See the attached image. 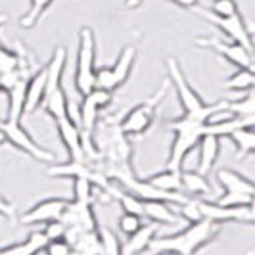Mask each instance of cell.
I'll use <instances>...</instances> for the list:
<instances>
[{
    "label": "cell",
    "instance_id": "cell-12",
    "mask_svg": "<svg viewBox=\"0 0 255 255\" xmlns=\"http://www.w3.org/2000/svg\"><path fill=\"white\" fill-rule=\"evenodd\" d=\"M60 221L65 225V229H73L79 232L98 230V221H96L94 209H92V202H79V200L69 202L67 200Z\"/></svg>",
    "mask_w": 255,
    "mask_h": 255
},
{
    "label": "cell",
    "instance_id": "cell-40",
    "mask_svg": "<svg viewBox=\"0 0 255 255\" xmlns=\"http://www.w3.org/2000/svg\"><path fill=\"white\" fill-rule=\"evenodd\" d=\"M142 2L144 0H125V8L127 10H136V8H140Z\"/></svg>",
    "mask_w": 255,
    "mask_h": 255
},
{
    "label": "cell",
    "instance_id": "cell-10",
    "mask_svg": "<svg viewBox=\"0 0 255 255\" xmlns=\"http://www.w3.org/2000/svg\"><path fill=\"white\" fill-rule=\"evenodd\" d=\"M196 44L215 50L227 62H230L236 67H250V69H254V52L248 50L240 42L221 40V38H196Z\"/></svg>",
    "mask_w": 255,
    "mask_h": 255
},
{
    "label": "cell",
    "instance_id": "cell-32",
    "mask_svg": "<svg viewBox=\"0 0 255 255\" xmlns=\"http://www.w3.org/2000/svg\"><path fill=\"white\" fill-rule=\"evenodd\" d=\"M217 204L221 205H246L254 204V194H246V192H225L217 200Z\"/></svg>",
    "mask_w": 255,
    "mask_h": 255
},
{
    "label": "cell",
    "instance_id": "cell-6",
    "mask_svg": "<svg viewBox=\"0 0 255 255\" xmlns=\"http://www.w3.org/2000/svg\"><path fill=\"white\" fill-rule=\"evenodd\" d=\"M165 89H161L153 98L150 100H144L138 106H134L132 110H128L125 117L121 119L119 123V128L125 136H138V134H144L148 128L152 127L153 119H155V112L159 108L161 100L165 98Z\"/></svg>",
    "mask_w": 255,
    "mask_h": 255
},
{
    "label": "cell",
    "instance_id": "cell-27",
    "mask_svg": "<svg viewBox=\"0 0 255 255\" xmlns=\"http://www.w3.org/2000/svg\"><path fill=\"white\" fill-rule=\"evenodd\" d=\"M112 196L119 202L121 209H123L125 213H132V215L142 217V200L138 196L130 194L128 190H117L115 186H114V190H112Z\"/></svg>",
    "mask_w": 255,
    "mask_h": 255
},
{
    "label": "cell",
    "instance_id": "cell-23",
    "mask_svg": "<svg viewBox=\"0 0 255 255\" xmlns=\"http://www.w3.org/2000/svg\"><path fill=\"white\" fill-rule=\"evenodd\" d=\"M232 144L236 146L238 155L246 157L255 152V134H254V125H242V127L234 128L229 134Z\"/></svg>",
    "mask_w": 255,
    "mask_h": 255
},
{
    "label": "cell",
    "instance_id": "cell-15",
    "mask_svg": "<svg viewBox=\"0 0 255 255\" xmlns=\"http://www.w3.org/2000/svg\"><path fill=\"white\" fill-rule=\"evenodd\" d=\"M44 89H46V65L35 71L31 77H27V89H25V104H23V117L35 114L42 98H44Z\"/></svg>",
    "mask_w": 255,
    "mask_h": 255
},
{
    "label": "cell",
    "instance_id": "cell-2",
    "mask_svg": "<svg viewBox=\"0 0 255 255\" xmlns=\"http://www.w3.org/2000/svg\"><path fill=\"white\" fill-rule=\"evenodd\" d=\"M167 127L175 134L173 144H171V152L167 157V167L169 169H182L186 155L198 146L200 138L205 134V121L182 114L177 119L169 121Z\"/></svg>",
    "mask_w": 255,
    "mask_h": 255
},
{
    "label": "cell",
    "instance_id": "cell-35",
    "mask_svg": "<svg viewBox=\"0 0 255 255\" xmlns=\"http://www.w3.org/2000/svg\"><path fill=\"white\" fill-rule=\"evenodd\" d=\"M117 225H119V230L128 236V234H132L134 230L140 227L142 221L138 215H132V213H125V211H123V215L119 217V223H117Z\"/></svg>",
    "mask_w": 255,
    "mask_h": 255
},
{
    "label": "cell",
    "instance_id": "cell-39",
    "mask_svg": "<svg viewBox=\"0 0 255 255\" xmlns=\"http://www.w3.org/2000/svg\"><path fill=\"white\" fill-rule=\"evenodd\" d=\"M169 2H173L175 6H179V8H186V10H190V8H196L198 6V2L200 0H169Z\"/></svg>",
    "mask_w": 255,
    "mask_h": 255
},
{
    "label": "cell",
    "instance_id": "cell-9",
    "mask_svg": "<svg viewBox=\"0 0 255 255\" xmlns=\"http://www.w3.org/2000/svg\"><path fill=\"white\" fill-rule=\"evenodd\" d=\"M46 173L50 177H64V179H75V177L89 179L94 186L102 188L108 196H112V190H114L112 180L104 175L102 169L92 167V163H89V161H67V163H62V165L54 163V165L46 169Z\"/></svg>",
    "mask_w": 255,
    "mask_h": 255
},
{
    "label": "cell",
    "instance_id": "cell-5",
    "mask_svg": "<svg viewBox=\"0 0 255 255\" xmlns=\"http://www.w3.org/2000/svg\"><path fill=\"white\" fill-rule=\"evenodd\" d=\"M134 60H136V46L127 44L123 50L119 52V56H117V60L114 62V65L96 69L94 87L112 90V92L115 89H119V87H123L127 83V79L130 77Z\"/></svg>",
    "mask_w": 255,
    "mask_h": 255
},
{
    "label": "cell",
    "instance_id": "cell-36",
    "mask_svg": "<svg viewBox=\"0 0 255 255\" xmlns=\"http://www.w3.org/2000/svg\"><path fill=\"white\" fill-rule=\"evenodd\" d=\"M42 252L48 255H67L71 254V246L65 238H56V240H48Z\"/></svg>",
    "mask_w": 255,
    "mask_h": 255
},
{
    "label": "cell",
    "instance_id": "cell-11",
    "mask_svg": "<svg viewBox=\"0 0 255 255\" xmlns=\"http://www.w3.org/2000/svg\"><path fill=\"white\" fill-rule=\"evenodd\" d=\"M200 13H202L204 17H207L209 23H213L215 27H219V29L227 35L229 40L240 42L248 50L254 52V35H252V29L244 23L240 13H234V15H229V17H219V15H213V13L205 12V10H200Z\"/></svg>",
    "mask_w": 255,
    "mask_h": 255
},
{
    "label": "cell",
    "instance_id": "cell-14",
    "mask_svg": "<svg viewBox=\"0 0 255 255\" xmlns=\"http://www.w3.org/2000/svg\"><path fill=\"white\" fill-rule=\"evenodd\" d=\"M56 128H58V134L67 150L69 161H87V155L83 150V140H81V130L75 121H71L69 117H60V119H56Z\"/></svg>",
    "mask_w": 255,
    "mask_h": 255
},
{
    "label": "cell",
    "instance_id": "cell-18",
    "mask_svg": "<svg viewBox=\"0 0 255 255\" xmlns=\"http://www.w3.org/2000/svg\"><path fill=\"white\" fill-rule=\"evenodd\" d=\"M198 148H200V155H198V169L196 171L207 177L217 163L221 138L213 136V134H204L198 142Z\"/></svg>",
    "mask_w": 255,
    "mask_h": 255
},
{
    "label": "cell",
    "instance_id": "cell-4",
    "mask_svg": "<svg viewBox=\"0 0 255 255\" xmlns=\"http://www.w3.org/2000/svg\"><path fill=\"white\" fill-rule=\"evenodd\" d=\"M96 54V40L90 27H83L79 31V52H77V71H75V89L81 96L94 89V56Z\"/></svg>",
    "mask_w": 255,
    "mask_h": 255
},
{
    "label": "cell",
    "instance_id": "cell-16",
    "mask_svg": "<svg viewBox=\"0 0 255 255\" xmlns=\"http://www.w3.org/2000/svg\"><path fill=\"white\" fill-rule=\"evenodd\" d=\"M142 217H148L157 225H177L180 221L173 204L165 200H142Z\"/></svg>",
    "mask_w": 255,
    "mask_h": 255
},
{
    "label": "cell",
    "instance_id": "cell-41",
    "mask_svg": "<svg viewBox=\"0 0 255 255\" xmlns=\"http://www.w3.org/2000/svg\"><path fill=\"white\" fill-rule=\"evenodd\" d=\"M2 144H6V134H4V130L0 127V146H2Z\"/></svg>",
    "mask_w": 255,
    "mask_h": 255
},
{
    "label": "cell",
    "instance_id": "cell-25",
    "mask_svg": "<svg viewBox=\"0 0 255 255\" xmlns=\"http://www.w3.org/2000/svg\"><path fill=\"white\" fill-rule=\"evenodd\" d=\"M255 85V77H254V69L250 67H238V71H234L232 75L225 81V87L229 90H238V92H248L252 90Z\"/></svg>",
    "mask_w": 255,
    "mask_h": 255
},
{
    "label": "cell",
    "instance_id": "cell-7",
    "mask_svg": "<svg viewBox=\"0 0 255 255\" xmlns=\"http://www.w3.org/2000/svg\"><path fill=\"white\" fill-rule=\"evenodd\" d=\"M0 127L6 134V142H10L13 148L25 152L27 155H31L33 159H37L40 163H54L56 161V155L50 150L38 146L37 142L33 140V136L29 134V130L21 127L19 121H8L6 119V121L0 123Z\"/></svg>",
    "mask_w": 255,
    "mask_h": 255
},
{
    "label": "cell",
    "instance_id": "cell-29",
    "mask_svg": "<svg viewBox=\"0 0 255 255\" xmlns=\"http://www.w3.org/2000/svg\"><path fill=\"white\" fill-rule=\"evenodd\" d=\"M98 236L102 244V254H121V244L114 230L108 227H98Z\"/></svg>",
    "mask_w": 255,
    "mask_h": 255
},
{
    "label": "cell",
    "instance_id": "cell-3",
    "mask_svg": "<svg viewBox=\"0 0 255 255\" xmlns=\"http://www.w3.org/2000/svg\"><path fill=\"white\" fill-rule=\"evenodd\" d=\"M167 71H169V79H171L173 87L177 90L179 102H180V106H182V114L207 121V117L213 114V112L225 108V102L205 104L204 100L200 98V94L194 90V87L188 83V79L182 73L179 62H177L175 58H167Z\"/></svg>",
    "mask_w": 255,
    "mask_h": 255
},
{
    "label": "cell",
    "instance_id": "cell-20",
    "mask_svg": "<svg viewBox=\"0 0 255 255\" xmlns=\"http://www.w3.org/2000/svg\"><path fill=\"white\" fill-rule=\"evenodd\" d=\"M48 242L46 234L42 230H35L27 236L23 242L12 244V246H6V248H0V254H10V255H33L38 254L44 250V246Z\"/></svg>",
    "mask_w": 255,
    "mask_h": 255
},
{
    "label": "cell",
    "instance_id": "cell-30",
    "mask_svg": "<svg viewBox=\"0 0 255 255\" xmlns=\"http://www.w3.org/2000/svg\"><path fill=\"white\" fill-rule=\"evenodd\" d=\"M94 184L89 179H83V177H75L73 179V200L79 202H92L94 198Z\"/></svg>",
    "mask_w": 255,
    "mask_h": 255
},
{
    "label": "cell",
    "instance_id": "cell-13",
    "mask_svg": "<svg viewBox=\"0 0 255 255\" xmlns=\"http://www.w3.org/2000/svg\"><path fill=\"white\" fill-rule=\"evenodd\" d=\"M65 204H67L65 198H46V200L35 204L31 209H27L19 217V221L23 225H44L48 221H56L62 217Z\"/></svg>",
    "mask_w": 255,
    "mask_h": 255
},
{
    "label": "cell",
    "instance_id": "cell-31",
    "mask_svg": "<svg viewBox=\"0 0 255 255\" xmlns=\"http://www.w3.org/2000/svg\"><path fill=\"white\" fill-rule=\"evenodd\" d=\"M209 13L219 15V17H229V15L238 13V4H236V0H211Z\"/></svg>",
    "mask_w": 255,
    "mask_h": 255
},
{
    "label": "cell",
    "instance_id": "cell-26",
    "mask_svg": "<svg viewBox=\"0 0 255 255\" xmlns=\"http://www.w3.org/2000/svg\"><path fill=\"white\" fill-rule=\"evenodd\" d=\"M52 2H54V0H31L29 10H27V12L21 15V19H19V25L23 27V29L35 27L38 19L42 17V13L48 10V6H50Z\"/></svg>",
    "mask_w": 255,
    "mask_h": 255
},
{
    "label": "cell",
    "instance_id": "cell-24",
    "mask_svg": "<svg viewBox=\"0 0 255 255\" xmlns=\"http://www.w3.org/2000/svg\"><path fill=\"white\" fill-rule=\"evenodd\" d=\"M148 182L159 188L163 192H182V184H180V169H169L165 171H159L152 177H148Z\"/></svg>",
    "mask_w": 255,
    "mask_h": 255
},
{
    "label": "cell",
    "instance_id": "cell-19",
    "mask_svg": "<svg viewBox=\"0 0 255 255\" xmlns=\"http://www.w3.org/2000/svg\"><path fill=\"white\" fill-rule=\"evenodd\" d=\"M217 182L225 192H246L254 194L255 186L254 182L248 179L246 175L234 171V169H219L217 171Z\"/></svg>",
    "mask_w": 255,
    "mask_h": 255
},
{
    "label": "cell",
    "instance_id": "cell-37",
    "mask_svg": "<svg viewBox=\"0 0 255 255\" xmlns=\"http://www.w3.org/2000/svg\"><path fill=\"white\" fill-rule=\"evenodd\" d=\"M46 227L42 229V232L46 234V238L48 240H56V238H64L65 234V225L60 221V219H56V221H48V223H44Z\"/></svg>",
    "mask_w": 255,
    "mask_h": 255
},
{
    "label": "cell",
    "instance_id": "cell-17",
    "mask_svg": "<svg viewBox=\"0 0 255 255\" xmlns=\"http://www.w3.org/2000/svg\"><path fill=\"white\" fill-rule=\"evenodd\" d=\"M159 229L157 223H146V225H140L138 229L134 230L132 234H128L125 244L121 246V254L130 255V254H144L148 250V246L152 242V238L155 236V232Z\"/></svg>",
    "mask_w": 255,
    "mask_h": 255
},
{
    "label": "cell",
    "instance_id": "cell-8",
    "mask_svg": "<svg viewBox=\"0 0 255 255\" xmlns=\"http://www.w3.org/2000/svg\"><path fill=\"white\" fill-rule=\"evenodd\" d=\"M198 209L204 219L215 221V223H244V225H252L254 223V204L246 205H221L217 202H207V200H200L196 198Z\"/></svg>",
    "mask_w": 255,
    "mask_h": 255
},
{
    "label": "cell",
    "instance_id": "cell-1",
    "mask_svg": "<svg viewBox=\"0 0 255 255\" xmlns=\"http://www.w3.org/2000/svg\"><path fill=\"white\" fill-rule=\"evenodd\" d=\"M219 232H221V223L209 221V219H200V221L190 223L186 229L177 234L161 236V238L153 236L146 252H152V254L171 252V254L182 255L198 254L202 248H205L211 240L217 238Z\"/></svg>",
    "mask_w": 255,
    "mask_h": 255
},
{
    "label": "cell",
    "instance_id": "cell-34",
    "mask_svg": "<svg viewBox=\"0 0 255 255\" xmlns=\"http://www.w3.org/2000/svg\"><path fill=\"white\" fill-rule=\"evenodd\" d=\"M180 219L188 221V223H194V221H200L202 213L198 209V204H196V198H188L184 204H180Z\"/></svg>",
    "mask_w": 255,
    "mask_h": 255
},
{
    "label": "cell",
    "instance_id": "cell-28",
    "mask_svg": "<svg viewBox=\"0 0 255 255\" xmlns=\"http://www.w3.org/2000/svg\"><path fill=\"white\" fill-rule=\"evenodd\" d=\"M225 108L229 110L230 114L240 115V117H250V115H254V89L248 90V94H246L244 98L225 102Z\"/></svg>",
    "mask_w": 255,
    "mask_h": 255
},
{
    "label": "cell",
    "instance_id": "cell-33",
    "mask_svg": "<svg viewBox=\"0 0 255 255\" xmlns=\"http://www.w3.org/2000/svg\"><path fill=\"white\" fill-rule=\"evenodd\" d=\"M19 64H21V60H19V56L15 52L0 46V75L2 73H8L12 69H17Z\"/></svg>",
    "mask_w": 255,
    "mask_h": 255
},
{
    "label": "cell",
    "instance_id": "cell-22",
    "mask_svg": "<svg viewBox=\"0 0 255 255\" xmlns=\"http://www.w3.org/2000/svg\"><path fill=\"white\" fill-rule=\"evenodd\" d=\"M180 184H182V192L188 194L190 198H202L211 192L205 175L198 171H180Z\"/></svg>",
    "mask_w": 255,
    "mask_h": 255
},
{
    "label": "cell",
    "instance_id": "cell-21",
    "mask_svg": "<svg viewBox=\"0 0 255 255\" xmlns=\"http://www.w3.org/2000/svg\"><path fill=\"white\" fill-rule=\"evenodd\" d=\"M25 89H27V75L15 81L10 89H6L8 94V121H21L23 117V104H25Z\"/></svg>",
    "mask_w": 255,
    "mask_h": 255
},
{
    "label": "cell",
    "instance_id": "cell-42",
    "mask_svg": "<svg viewBox=\"0 0 255 255\" xmlns=\"http://www.w3.org/2000/svg\"><path fill=\"white\" fill-rule=\"evenodd\" d=\"M0 92H2V83H0Z\"/></svg>",
    "mask_w": 255,
    "mask_h": 255
},
{
    "label": "cell",
    "instance_id": "cell-38",
    "mask_svg": "<svg viewBox=\"0 0 255 255\" xmlns=\"http://www.w3.org/2000/svg\"><path fill=\"white\" fill-rule=\"evenodd\" d=\"M0 215H2V217H8V219L13 217V204H10L4 196H0Z\"/></svg>",
    "mask_w": 255,
    "mask_h": 255
}]
</instances>
